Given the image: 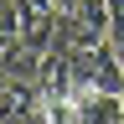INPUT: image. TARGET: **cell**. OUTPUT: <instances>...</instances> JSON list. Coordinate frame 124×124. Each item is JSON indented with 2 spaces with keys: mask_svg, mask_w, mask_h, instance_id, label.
Returning <instances> with one entry per match:
<instances>
[{
  "mask_svg": "<svg viewBox=\"0 0 124 124\" xmlns=\"http://www.w3.org/2000/svg\"><path fill=\"white\" fill-rule=\"evenodd\" d=\"M36 88H41V98H78V93H83V83H78V62H72V52H67V46L41 52Z\"/></svg>",
  "mask_w": 124,
  "mask_h": 124,
  "instance_id": "1",
  "label": "cell"
},
{
  "mask_svg": "<svg viewBox=\"0 0 124 124\" xmlns=\"http://www.w3.org/2000/svg\"><path fill=\"white\" fill-rule=\"evenodd\" d=\"M10 46H21V10H16V0H0V57Z\"/></svg>",
  "mask_w": 124,
  "mask_h": 124,
  "instance_id": "2",
  "label": "cell"
},
{
  "mask_svg": "<svg viewBox=\"0 0 124 124\" xmlns=\"http://www.w3.org/2000/svg\"><path fill=\"white\" fill-rule=\"evenodd\" d=\"M108 16H114V26H108V41L124 46V0H108Z\"/></svg>",
  "mask_w": 124,
  "mask_h": 124,
  "instance_id": "3",
  "label": "cell"
},
{
  "mask_svg": "<svg viewBox=\"0 0 124 124\" xmlns=\"http://www.w3.org/2000/svg\"><path fill=\"white\" fill-rule=\"evenodd\" d=\"M72 5H78V0H57V10H72Z\"/></svg>",
  "mask_w": 124,
  "mask_h": 124,
  "instance_id": "4",
  "label": "cell"
}]
</instances>
